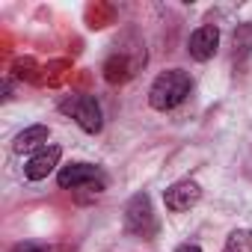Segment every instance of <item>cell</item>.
<instances>
[{"mask_svg": "<svg viewBox=\"0 0 252 252\" xmlns=\"http://www.w3.org/2000/svg\"><path fill=\"white\" fill-rule=\"evenodd\" d=\"M57 184H60L63 190H95V193H101V190L107 187V175H104L101 166H95V163L74 160V163H68V166L60 169Z\"/></svg>", "mask_w": 252, "mask_h": 252, "instance_id": "3957f363", "label": "cell"}, {"mask_svg": "<svg viewBox=\"0 0 252 252\" xmlns=\"http://www.w3.org/2000/svg\"><path fill=\"white\" fill-rule=\"evenodd\" d=\"M12 252H51V249H45V246H39V243H30V240H27V243L21 240V243L12 246Z\"/></svg>", "mask_w": 252, "mask_h": 252, "instance_id": "8fae6325", "label": "cell"}, {"mask_svg": "<svg viewBox=\"0 0 252 252\" xmlns=\"http://www.w3.org/2000/svg\"><path fill=\"white\" fill-rule=\"evenodd\" d=\"M175 252H202V246L199 243H181V246H175Z\"/></svg>", "mask_w": 252, "mask_h": 252, "instance_id": "7c38bea8", "label": "cell"}, {"mask_svg": "<svg viewBox=\"0 0 252 252\" xmlns=\"http://www.w3.org/2000/svg\"><path fill=\"white\" fill-rule=\"evenodd\" d=\"M222 252H252V231L249 228H234L225 237Z\"/></svg>", "mask_w": 252, "mask_h": 252, "instance_id": "9c48e42d", "label": "cell"}, {"mask_svg": "<svg viewBox=\"0 0 252 252\" xmlns=\"http://www.w3.org/2000/svg\"><path fill=\"white\" fill-rule=\"evenodd\" d=\"M199 199H202V187H199V181H193V178H181V181H175V184H169V187L163 190V205H166L172 214H184V211L196 208Z\"/></svg>", "mask_w": 252, "mask_h": 252, "instance_id": "5b68a950", "label": "cell"}, {"mask_svg": "<svg viewBox=\"0 0 252 252\" xmlns=\"http://www.w3.org/2000/svg\"><path fill=\"white\" fill-rule=\"evenodd\" d=\"M60 110L65 116H71L77 125H80V131L86 134H98L104 128V116H101V104L92 98V95H68Z\"/></svg>", "mask_w": 252, "mask_h": 252, "instance_id": "277c9868", "label": "cell"}, {"mask_svg": "<svg viewBox=\"0 0 252 252\" xmlns=\"http://www.w3.org/2000/svg\"><path fill=\"white\" fill-rule=\"evenodd\" d=\"M231 45H234V57L252 54V24H237V30L231 33Z\"/></svg>", "mask_w": 252, "mask_h": 252, "instance_id": "30bf717a", "label": "cell"}, {"mask_svg": "<svg viewBox=\"0 0 252 252\" xmlns=\"http://www.w3.org/2000/svg\"><path fill=\"white\" fill-rule=\"evenodd\" d=\"M193 89V80L184 68H166L155 77V83L149 86V104L160 113L175 110Z\"/></svg>", "mask_w": 252, "mask_h": 252, "instance_id": "6da1fadb", "label": "cell"}, {"mask_svg": "<svg viewBox=\"0 0 252 252\" xmlns=\"http://www.w3.org/2000/svg\"><path fill=\"white\" fill-rule=\"evenodd\" d=\"M220 48V27L217 24H202L199 30L190 33V42H187V54L196 60V63H208Z\"/></svg>", "mask_w": 252, "mask_h": 252, "instance_id": "8992f818", "label": "cell"}, {"mask_svg": "<svg viewBox=\"0 0 252 252\" xmlns=\"http://www.w3.org/2000/svg\"><path fill=\"white\" fill-rule=\"evenodd\" d=\"M125 231L134 234V237H143V240H152L158 234V217H155V208H152V199L149 193H134L125 205Z\"/></svg>", "mask_w": 252, "mask_h": 252, "instance_id": "7a4b0ae2", "label": "cell"}, {"mask_svg": "<svg viewBox=\"0 0 252 252\" xmlns=\"http://www.w3.org/2000/svg\"><path fill=\"white\" fill-rule=\"evenodd\" d=\"M48 137H51V128L48 125H30V128H24L18 137H15V143H12V149L18 152V155H24V152H39V149H45L48 146Z\"/></svg>", "mask_w": 252, "mask_h": 252, "instance_id": "ba28073f", "label": "cell"}, {"mask_svg": "<svg viewBox=\"0 0 252 252\" xmlns=\"http://www.w3.org/2000/svg\"><path fill=\"white\" fill-rule=\"evenodd\" d=\"M60 158H63V149H60V146H45V149H39V152L24 163L27 181H42V178H48V175L60 166Z\"/></svg>", "mask_w": 252, "mask_h": 252, "instance_id": "52a82bcc", "label": "cell"}]
</instances>
